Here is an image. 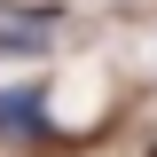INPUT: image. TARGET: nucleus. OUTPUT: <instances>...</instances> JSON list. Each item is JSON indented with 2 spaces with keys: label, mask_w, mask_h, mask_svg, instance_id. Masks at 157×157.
<instances>
[{
  "label": "nucleus",
  "mask_w": 157,
  "mask_h": 157,
  "mask_svg": "<svg viewBox=\"0 0 157 157\" xmlns=\"http://www.w3.org/2000/svg\"><path fill=\"white\" fill-rule=\"evenodd\" d=\"M0 141H8V149H71V141L55 134V102H47V78L0 86Z\"/></svg>",
  "instance_id": "nucleus-1"
},
{
  "label": "nucleus",
  "mask_w": 157,
  "mask_h": 157,
  "mask_svg": "<svg viewBox=\"0 0 157 157\" xmlns=\"http://www.w3.org/2000/svg\"><path fill=\"white\" fill-rule=\"evenodd\" d=\"M55 32H39V24H16L8 8H0V55H39Z\"/></svg>",
  "instance_id": "nucleus-2"
},
{
  "label": "nucleus",
  "mask_w": 157,
  "mask_h": 157,
  "mask_svg": "<svg viewBox=\"0 0 157 157\" xmlns=\"http://www.w3.org/2000/svg\"><path fill=\"white\" fill-rule=\"evenodd\" d=\"M149 157H157V141H149Z\"/></svg>",
  "instance_id": "nucleus-3"
}]
</instances>
